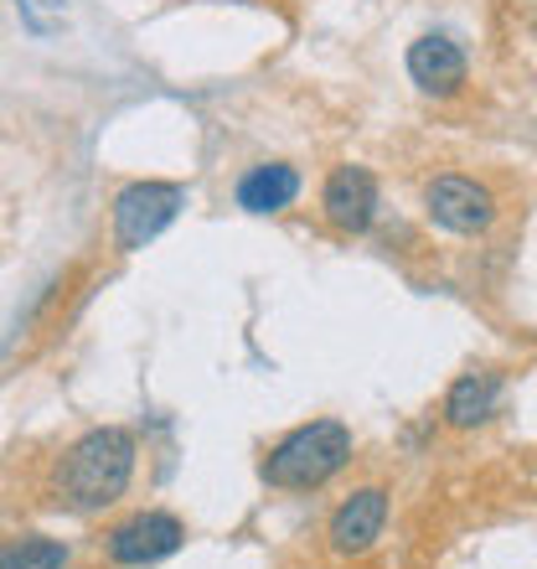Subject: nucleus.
Wrapping results in <instances>:
<instances>
[{"label":"nucleus","mask_w":537,"mask_h":569,"mask_svg":"<svg viewBox=\"0 0 537 569\" xmlns=\"http://www.w3.org/2000/svg\"><path fill=\"white\" fill-rule=\"evenodd\" d=\"M134 435L124 425H99L78 435L58 461V497L73 512H104L130 492L134 477Z\"/></svg>","instance_id":"obj_1"},{"label":"nucleus","mask_w":537,"mask_h":569,"mask_svg":"<svg viewBox=\"0 0 537 569\" xmlns=\"http://www.w3.org/2000/svg\"><path fill=\"white\" fill-rule=\"evenodd\" d=\"M352 450H357V440L342 420H305L264 450L259 477L280 492H315L352 461Z\"/></svg>","instance_id":"obj_2"},{"label":"nucleus","mask_w":537,"mask_h":569,"mask_svg":"<svg viewBox=\"0 0 537 569\" xmlns=\"http://www.w3.org/2000/svg\"><path fill=\"white\" fill-rule=\"evenodd\" d=\"M186 208V187L176 181H130L114 197V249L134 254L150 239H161L176 223V212Z\"/></svg>","instance_id":"obj_3"},{"label":"nucleus","mask_w":537,"mask_h":569,"mask_svg":"<svg viewBox=\"0 0 537 569\" xmlns=\"http://www.w3.org/2000/svg\"><path fill=\"white\" fill-rule=\"evenodd\" d=\"M496 212L501 208H496L492 187L476 177H460V171H445V177H434L424 187V218L434 228H445V233H460V239L486 233L496 223Z\"/></svg>","instance_id":"obj_4"},{"label":"nucleus","mask_w":537,"mask_h":569,"mask_svg":"<svg viewBox=\"0 0 537 569\" xmlns=\"http://www.w3.org/2000/svg\"><path fill=\"white\" fill-rule=\"evenodd\" d=\"M186 543V523L176 512H161V508H145V512H130L124 523H114L104 533V555L109 565H124V569H140V565H155V559L176 555Z\"/></svg>","instance_id":"obj_5"},{"label":"nucleus","mask_w":537,"mask_h":569,"mask_svg":"<svg viewBox=\"0 0 537 569\" xmlns=\"http://www.w3.org/2000/svg\"><path fill=\"white\" fill-rule=\"evenodd\" d=\"M383 528H388V492L383 487H357L331 512L326 549L336 559H367L383 543Z\"/></svg>","instance_id":"obj_6"},{"label":"nucleus","mask_w":537,"mask_h":569,"mask_svg":"<svg viewBox=\"0 0 537 569\" xmlns=\"http://www.w3.org/2000/svg\"><path fill=\"white\" fill-rule=\"evenodd\" d=\"M321 212L336 233H367L377 218V177L367 166H336L321 187Z\"/></svg>","instance_id":"obj_7"},{"label":"nucleus","mask_w":537,"mask_h":569,"mask_svg":"<svg viewBox=\"0 0 537 569\" xmlns=\"http://www.w3.org/2000/svg\"><path fill=\"white\" fill-rule=\"evenodd\" d=\"M408 78L418 83V93H429V99H449V93L465 89V52L449 37L429 31V37H418L408 47Z\"/></svg>","instance_id":"obj_8"},{"label":"nucleus","mask_w":537,"mask_h":569,"mask_svg":"<svg viewBox=\"0 0 537 569\" xmlns=\"http://www.w3.org/2000/svg\"><path fill=\"white\" fill-rule=\"evenodd\" d=\"M496 405H501V373L496 368H470V373L449 383L439 415H445L449 430H476V425H486L496 415Z\"/></svg>","instance_id":"obj_9"},{"label":"nucleus","mask_w":537,"mask_h":569,"mask_svg":"<svg viewBox=\"0 0 537 569\" xmlns=\"http://www.w3.org/2000/svg\"><path fill=\"white\" fill-rule=\"evenodd\" d=\"M295 197H300V171H295V166H284V161L249 166V171L239 177V208L243 212H259V218L284 212Z\"/></svg>","instance_id":"obj_10"},{"label":"nucleus","mask_w":537,"mask_h":569,"mask_svg":"<svg viewBox=\"0 0 537 569\" xmlns=\"http://www.w3.org/2000/svg\"><path fill=\"white\" fill-rule=\"evenodd\" d=\"M0 569H68V543L47 533H21L0 543Z\"/></svg>","instance_id":"obj_11"},{"label":"nucleus","mask_w":537,"mask_h":569,"mask_svg":"<svg viewBox=\"0 0 537 569\" xmlns=\"http://www.w3.org/2000/svg\"><path fill=\"white\" fill-rule=\"evenodd\" d=\"M47 6H52V11H62V0H47Z\"/></svg>","instance_id":"obj_12"}]
</instances>
